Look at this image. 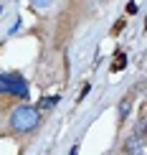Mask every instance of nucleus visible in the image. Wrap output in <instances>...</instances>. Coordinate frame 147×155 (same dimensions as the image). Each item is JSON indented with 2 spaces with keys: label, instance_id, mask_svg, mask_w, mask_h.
<instances>
[{
  "label": "nucleus",
  "instance_id": "obj_1",
  "mask_svg": "<svg viewBox=\"0 0 147 155\" xmlns=\"http://www.w3.org/2000/svg\"><path fill=\"white\" fill-rule=\"evenodd\" d=\"M41 125V109L30 107V104H21L18 109H13L10 114V127L15 132H33Z\"/></svg>",
  "mask_w": 147,
  "mask_h": 155
},
{
  "label": "nucleus",
  "instance_id": "obj_2",
  "mask_svg": "<svg viewBox=\"0 0 147 155\" xmlns=\"http://www.w3.org/2000/svg\"><path fill=\"white\" fill-rule=\"evenodd\" d=\"M122 150L127 155H142L145 153V122H139V125L135 127V132L124 140Z\"/></svg>",
  "mask_w": 147,
  "mask_h": 155
},
{
  "label": "nucleus",
  "instance_id": "obj_3",
  "mask_svg": "<svg viewBox=\"0 0 147 155\" xmlns=\"http://www.w3.org/2000/svg\"><path fill=\"white\" fill-rule=\"evenodd\" d=\"M10 97H18V99H28L30 89H28V81L23 79L21 74H8V92Z\"/></svg>",
  "mask_w": 147,
  "mask_h": 155
},
{
  "label": "nucleus",
  "instance_id": "obj_4",
  "mask_svg": "<svg viewBox=\"0 0 147 155\" xmlns=\"http://www.w3.org/2000/svg\"><path fill=\"white\" fill-rule=\"evenodd\" d=\"M122 69H127V54H124V51H119V54H117V59H114V64L109 66V71H114V74H117V71H122Z\"/></svg>",
  "mask_w": 147,
  "mask_h": 155
},
{
  "label": "nucleus",
  "instance_id": "obj_5",
  "mask_svg": "<svg viewBox=\"0 0 147 155\" xmlns=\"http://www.w3.org/2000/svg\"><path fill=\"white\" fill-rule=\"evenodd\" d=\"M56 102H59V94L53 97H41V102H38V109H53Z\"/></svg>",
  "mask_w": 147,
  "mask_h": 155
},
{
  "label": "nucleus",
  "instance_id": "obj_6",
  "mask_svg": "<svg viewBox=\"0 0 147 155\" xmlns=\"http://www.w3.org/2000/svg\"><path fill=\"white\" fill-rule=\"evenodd\" d=\"M129 109H132L129 99H122V104H119V122H124V120H127V114H129Z\"/></svg>",
  "mask_w": 147,
  "mask_h": 155
},
{
  "label": "nucleus",
  "instance_id": "obj_7",
  "mask_svg": "<svg viewBox=\"0 0 147 155\" xmlns=\"http://www.w3.org/2000/svg\"><path fill=\"white\" fill-rule=\"evenodd\" d=\"M30 3H33L36 10H46L48 5H51V0H30Z\"/></svg>",
  "mask_w": 147,
  "mask_h": 155
},
{
  "label": "nucleus",
  "instance_id": "obj_8",
  "mask_svg": "<svg viewBox=\"0 0 147 155\" xmlns=\"http://www.w3.org/2000/svg\"><path fill=\"white\" fill-rule=\"evenodd\" d=\"M8 92V74H0V94Z\"/></svg>",
  "mask_w": 147,
  "mask_h": 155
},
{
  "label": "nucleus",
  "instance_id": "obj_9",
  "mask_svg": "<svg viewBox=\"0 0 147 155\" xmlns=\"http://www.w3.org/2000/svg\"><path fill=\"white\" fill-rule=\"evenodd\" d=\"M89 92H91V84H89V81H86V84H84V87H81V92H79V102H84V97H86Z\"/></svg>",
  "mask_w": 147,
  "mask_h": 155
},
{
  "label": "nucleus",
  "instance_id": "obj_10",
  "mask_svg": "<svg viewBox=\"0 0 147 155\" xmlns=\"http://www.w3.org/2000/svg\"><path fill=\"white\" fill-rule=\"evenodd\" d=\"M124 25H127V21H117V23H114V28H112V36H117L119 31L124 28Z\"/></svg>",
  "mask_w": 147,
  "mask_h": 155
},
{
  "label": "nucleus",
  "instance_id": "obj_11",
  "mask_svg": "<svg viewBox=\"0 0 147 155\" xmlns=\"http://www.w3.org/2000/svg\"><path fill=\"white\" fill-rule=\"evenodd\" d=\"M127 13H129V15H135V13H137V5L135 3H127V8H124Z\"/></svg>",
  "mask_w": 147,
  "mask_h": 155
},
{
  "label": "nucleus",
  "instance_id": "obj_12",
  "mask_svg": "<svg viewBox=\"0 0 147 155\" xmlns=\"http://www.w3.org/2000/svg\"><path fill=\"white\" fill-rule=\"evenodd\" d=\"M69 155H79V145H74V147H71V153H69Z\"/></svg>",
  "mask_w": 147,
  "mask_h": 155
}]
</instances>
